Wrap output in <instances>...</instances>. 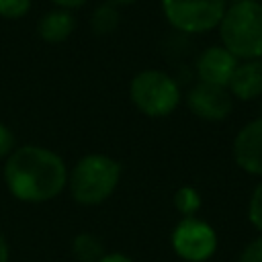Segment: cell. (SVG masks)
<instances>
[{"mask_svg": "<svg viewBox=\"0 0 262 262\" xmlns=\"http://www.w3.org/2000/svg\"><path fill=\"white\" fill-rule=\"evenodd\" d=\"M233 158L244 172L262 176V117L237 131L233 139Z\"/></svg>", "mask_w": 262, "mask_h": 262, "instance_id": "obj_8", "label": "cell"}, {"mask_svg": "<svg viewBox=\"0 0 262 262\" xmlns=\"http://www.w3.org/2000/svg\"><path fill=\"white\" fill-rule=\"evenodd\" d=\"M98 262H133L129 256L125 254H119V252H113V254H104Z\"/></svg>", "mask_w": 262, "mask_h": 262, "instance_id": "obj_20", "label": "cell"}, {"mask_svg": "<svg viewBox=\"0 0 262 262\" xmlns=\"http://www.w3.org/2000/svg\"><path fill=\"white\" fill-rule=\"evenodd\" d=\"M131 102L147 117H166L180 102V88L174 78L162 70H143L129 84Z\"/></svg>", "mask_w": 262, "mask_h": 262, "instance_id": "obj_4", "label": "cell"}, {"mask_svg": "<svg viewBox=\"0 0 262 262\" xmlns=\"http://www.w3.org/2000/svg\"><path fill=\"white\" fill-rule=\"evenodd\" d=\"M186 104L203 121H223L233 106L229 90L205 82H199L188 90Z\"/></svg>", "mask_w": 262, "mask_h": 262, "instance_id": "obj_7", "label": "cell"}, {"mask_svg": "<svg viewBox=\"0 0 262 262\" xmlns=\"http://www.w3.org/2000/svg\"><path fill=\"white\" fill-rule=\"evenodd\" d=\"M72 250H74V256L80 262H98L104 256L100 239L94 237V235H90V233L76 235L74 237V244H72Z\"/></svg>", "mask_w": 262, "mask_h": 262, "instance_id": "obj_13", "label": "cell"}, {"mask_svg": "<svg viewBox=\"0 0 262 262\" xmlns=\"http://www.w3.org/2000/svg\"><path fill=\"white\" fill-rule=\"evenodd\" d=\"M248 217H250L252 225L262 233V182L252 192V199L248 205Z\"/></svg>", "mask_w": 262, "mask_h": 262, "instance_id": "obj_16", "label": "cell"}, {"mask_svg": "<svg viewBox=\"0 0 262 262\" xmlns=\"http://www.w3.org/2000/svg\"><path fill=\"white\" fill-rule=\"evenodd\" d=\"M111 4H115V6H119V4H133V2H137V0H108Z\"/></svg>", "mask_w": 262, "mask_h": 262, "instance_id": "obj_22", "label": "cell"}, {"mask_svg": "<svg viewBox=\"0 0 262 262\" xmlns=\"http://www.w3.org/2000/svg\"><path fill=\"white\" fill-rule=\"evenodd\" d=\"M121 180V164L104 154L84 156L68 176L72 199L84 207L106 201Z\"/></svg>", "mask_w": 262, "mask_h": 262, "instance_id": "obj_3", "label": "cell"}, {"mask_svg": "<svg viewBox=\"0 0 262 262\" xmlns=\"http://www.w3.org/2000/svg\"><path fill=\"white\" fill-rule=\"evenodd\" d=\"M168 23L182 33H207L219 27L225 0H162Z\"/></svg>", "mask_w": 262, "mask_h": 262, "instance_id": "obj_5", "label": "cell"}, {"mask_svg": "<svg viewBox=\"0 0 262 262\" xmlns=\"http://www.w3.org/2000/svg\"><path fill=\"white\" fill-rule=\"evenodd\" d=\"M4 182L14 199L43 203L66 188L68 168L55 151L39 145H23L6 158Z\"/></svg>", "mask_w": 262, "mask_h": 262, "instance_id": "obj_1", "label": "cell"}, {"mask_svg": "<svg viewBox=\"0 0 262 262\" xmlns=\"http://www.w3.org/2000/svg\"><path fill=\"white\" fill-rule=\"evenodd\" d=\"M55 6H59V8H66V10H70V8H80V6H84L88 0H51Z\"/></svg>", "mask_w": 262, "mask_h": 262, "instance_id": "obj_19", "label": "cell"}, {"mask_svg": "<svg viewBox=\"0 0 262 262\" xmlns=\"http://www.w3.org/2000/svg\"><path fill=\"white\" fill-rule=\"evenodd\" d=\"M31 0H0V16L2 18H20L29 12Z\"/></svg>", "mask_w": 262, "mask_h": 262, "instance_id": "obj_15", "label": "cell"}, {"mask_svg": "<svg viewBox=\"0 0 262 262\" xmlns=\"http://www.w3.org/2000/svg\"><path fill=\"white\" fill-rule=\"evenodd\" d=\"M174 207L184 217H194V213L201 209V194L192 186H180L174 192Z\"/></svg>", "mask_w": 262, "mask_h": 262, "instance_id": "obj_14", "label": "cell"}, {"mask_svg": "<svg viewBox=\"0 0 262 262\" xmlns=\"http://www.w3.org/2000/svg\"><path fill=\"white\" fill-rule=\"evenodd\" d=\"M237 262H262V237L250 242L244 252L239 254V260Z\"/></svg>", "mask_w": 262, "mask_h": 262, "instance_id": "obj_17", "label": "cell"}, {"mask_svg": "<svg viewBox=\"0 0 262 262\" xmlns=\"http://www.w3.org/2000/svg\"><path fill=\"white\" fill-rule=\"evenodd\" d=\"M235 68H237V57L229 53L225 47H217V45L205 49L196 59L199 82L213 84V86L227 88Z\"/></svg>", "mask_w": 262, "mask_h": 262, "instance_id": "obj_9", "label": "cell"}, {"mask_svg": "<svg viewBox=\"0 0 262 262\" xmlns=\"http://www.w3.org/2000/svg\"><path fill=\"white\" fill-rule=\"evenodd\" d=\"M172 248L186 262H207L217 250L215 229L196 217H182L172 229Z\"/></svg>", "mask_w": 262, "mask_h": 262, "instance_id": "obj_6", "label": "cell"}, {"mask_svg": "<svg viewBox=\"0 0 262 262\" xmlns=\"http://www.w3.org/2000/svg\"><path fill=\"white\" fill-rule=\"evenodd\" d=\"M76 29V18L70 10L66 8H55V10H49L41 16L39 25H37V33L39 37L49 43V45H57V43H63Z\"/></svg>", "mask_w": 262, "mask_h": 262, "instance_id": "obj_11", "label": "cell"}, {"mask_svg": "<svg viewBox=\"0 0 262 262\" xmlns=\"http://www.w3.org/2000/svg\"><path fill=\"white\" fill-rule=\"evenodd\" d=\"M12 147H14V135H12V131L4 123H0V160L6 158V156H10Z\"/></svg>", "mask_w": 262, "mask_h": 262, "instance_id": "obj_18", "label": "cell"}, {"mask_svg": "<svg viewBox=\"0 0 262 262\" xmlns=\"http://www.w3.org/2000/svg\"><path fill=\"white\" fill-rule=\"evenodd\" d=\"M223 47L237 59L262 57V2L237 0L225 8L219 23Z\"/></svg>", "mask_w": 262, "mask_h": 262, "instance_id": "obj_2", "label": "cell"}, {"mask_svg": "<svg viewBox=\"0 0 262 262\" xmlns=\"http://www.w3.org/2000/svg\"><path fill=\"white\" fill-rule=\"evenodd\" d=\"M121 20V14H119V8L111 2H104L100 6H96L90 14V29L94 31V35H108L117 29Z\"/></svg>", "mask_w": 262, "mask_h": 262, "instance_id": "obj_12", "label": "cell"}, {"mask_svg": "<svg viewBox=\"0 0 262 262\" xmlns=\"http://www.w3.org/2000/svg\"><path fill=\"white\" fill-rule=\"evenodd\" d=\"M0 262H8V242L0 233Z\"/></svg>", "mask_w": 262, "mask_h": 262, "instance_id": "obj_21", "label": "cell"}, {"mask_svg": "<svg viewBox=\"0 0 262 262\" xmlns=\"http://www.w3.org/2000/svg\"><path fill=\"white\" fill-rule=\"evenodd\" d=\"M229 94L239 100H252L262 94V59H246L237 63L227 84Z\"/></svg>", "mask_w": 262, "mask_h": 262, "instance_id": "obj_10", "label": "cell"}]
</instances>
